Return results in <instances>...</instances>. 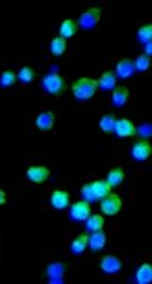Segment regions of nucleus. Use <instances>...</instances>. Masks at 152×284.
<instances>
[{
	"label": "nucleus",
	"mask_w": 152,
	"mask_h": 284,
	"mask_svg": "<svg viewBox=\"0 0 152 284\" xmlns=\"http://www.w3.org/2000/svg\"><path fill=\"white\" fill-rule=\"evenodd\" d=\"M99 83L90 77H81L74 80L71 85L72 94L78 101H87L96 95Z\"/></svg>",
	"instance_id": "f257e3e1"
},
{
	"label": "nucleus",
	"mask_w": 152,
	"mask_h": 284,
	"mask_svg": "<svg viewBox=\"0 0 152 284\" xmlns=\"http://www.w3.org/2000/svg\"><path fill=\"white\" fill-rule=\"evenodd\" d=\"M42 85L43 89L53 96H61L68 88L65 78L59 74L46 75L42 79Z\"/></svg>",
	"instance_id": "f03ea898"
},
{
	"label": "nucleus",
	"mask_w": 152,
	"mask_h": 284,
	"mask_svg": "<svg viewBox=\"0 0 152 284\" xmlns=\"http://www.w3.org/2000/svg\"><path fill=\"white\" fill-rule=\"evenodd\" d=\"M122 209V199L118 193H109L101 199V211L107 216H115Z\"/></svg>",
	"instance_id": "7ed1b4c3"
},
{
	"label": "nucleus",
	"mask_w": 152,
	"mask_h": 284,
	"mask_svg": "<svg viewBox=\"0 0 152 284\" xmlns=\"http://www.w3.org/2000/svg\"><path fill=\"white\" fill-rule=\"evenodd\" d=\"M101 16H102V9L101 7H90L89 10L83 12L79 18L78 24L81 25L84 29H92V28L96 27L97 24L101 20Z\"/></svg>",
	"instance_id": "20e7f679"
},
{
	"label": "nucleus",
	"mask_w": 152,
	"mask_h": 284,
	"mask_svg": "<svg viewBox=\"0 0 152 284\" xmlns=\"http://www.w3.org/2000/svg\"><path fill=\"white\" fill-rule=\"evenodd\" d=\"M136 131H138V129H136V126L132 120L122 118L117 120V122H115L114 132L118 135V137L121 138L133 137V135L136 134Z\"/></svg>",
	"instance_id": "39448f33"
},
{
	"label": "nucleus",
	"mask_w": 152,
	"mask_h": 284,
	"mask_svg": "<svg viewBox=\"0 0 152 284\" xmlns=\"http://www.w3.org/2000/svg\"><path fill=\"white\" fill-rule=\"evenodd\" d=\"M51 170L45 166H32L27 169V176L34 184H43L50 178Z\"/></svg>",
	"instance_id": "423d86ee"
},
{
	"label": "nucleus",
	"mask_w": 152,
	"mask_h": 284,
	"mask_svg": "<svg viewBox=\"0 0 152 284\" xmlns=\"http://www.w3.org/2000/svg\"><path fill=\"white\" fill-rule=\"evenodd\" d=\"M151 144L148 142V140H138L133 144L132 150H131V153H132V157L135 158L138 162H143V161H146L151 155Z\"/></svg>",
	"instance_id": "0eeeda50"
},
{
	"label": "nucleus",
	"mask_w": 152,
	"mask_h": 284,
	"mask_svg": "<svg viewBox=\"0 0 152 284\" xmlns=\"http://www.w3.org/2000/svg\"><path fill=\"white\" fill-rule=\"evenodd\" d=\"M91 215V205L86 200L76 202L71 208V217L76 221H86Z\"/></svg>",
	"instance_id": "6e6552de"
},
{
	"label": "nucleus",
	"mask_w": 152,
	"mask_h": 284,
	"mask_svg": "<svg viewBox=\"0 0 152 284\" xmlns=\"http://www.w3.org/2000/svg\"><path fill=\"white\" fill-rule=\"evenodd\" d=\"M100 267H101L103 272L112 275V273H118V271L122 269V263H121V260L118 259L117 255L108 254L104 255L101 259Z\"/></svg>",
	"instance_id": "1a4fd4ad"
},
{
	"label": "nucleus",
	"mask_w": 152,
	"mask_h": 284,
	"mask_svg": "<svg viewBox=\"0 0 152 284\" xmlns=\"http://www.w3.org/2000/svg\"><path fill=\"white\" fill-rule=\"evenodd\" d=\"M71 203V195L65 189H55L51 194V204L54 209L64 210Z\"/></svg>",
	"instance_id": "9d476101"
},
{
	"label": "nucleus",
	"mask_w": 152,
	"mask_h": 284,
	"mask_svg": "<svg viewBox=\"0 0 152 284\" xmlns=\"http://www.w3.org/2000/svg\"><path fill=\"white\" fill-rule=\"evenodd\" d=\"M55 124V115L51 111H45L41 112L37 116H36L35 125L40 131L47 132L51 131Z\"/></svg>",
	"instance_id": "9b49d317"
},
{
	"label": "nucleus",
	"mask_w": 152,
	"mask_h": 284,
	"mask_svg": "<svg viewBox=\"0 0 152 284\" xmlns=\"http://www.w3.org/2000/svg\"><path fill=\"white\" fill-rule=\"evenodd\" d=\"M89 184L95 200H101L109 193H112L113 187L108 184L107 180H95V181L89 182Z\"/></svg>",
	"instance_id": "f8f14e48"
},
{
	"label": "nucleus",
	"mask_w": 152,
	"mask_h": 284,
	"mask_svg": "<svg viewBox=\"0 0 152 284\" xmlns=\"http://www.w3.org/2000/svg\"><path fill=\"white\" fill-rule=\"evenodd\" d=\"M115 71H117L115 75L118 76L120 78H122V79L132 77L135 72V62H133V60L128 58L121 59L117 64V70H115Z\"/></svg>",
	"instance_id": "ddd939ff"
},
{
	"label": "nucleus",
	"mask_w": 152,
	"mask_h": 284,
	"mask_svg": "<svg viewBox=\"0 0 152 284\" xmlns=\"http://www.w3.org/2000/svg\"><path fill=\"white\" fill-rule=\"evenodd\" d=\"M130 98V89L126 85H118L113 89L112 102L117 107H122L127 103Z\"/></svg>",
	"instance_id": "4468645a"
},
{
	"label": "nucleus",
	"mask_w": 152,
	"mask_h": 284,
	"mask_svg": "<svg viewBox=\"0 0 152 284\" xmlns=\"http://www.w3.org/2000/svg\"><path fill=\"white\" fill-rule=\"evenodd\" d=\"M79 24L76 19L73 18H68V19L64 20L60 25V36L64 38H71L78 33Z\"/></svg>",
	"instance_id": "2eb2a0df"
},
{
	"label": "nucleus",
	"mask_w": 152,
	"mask_h": 284,
	"mask_svg": "<svg viewBox=\"0 0 152 284\" xmlns=\"http://www.w3.org/2000/svg\"><path fill=\"white\" fill-rule=\"evenodd\" d=\"M107 244V235L103 230L94 231L91 236H89V246L91 251H101Z\"/></svg>",
	"instance_id": "dca6fc26"
},
{
	"label": "nucleus",
	"mask_w": 152,
	"mask_h": 284,
	"mask_svg": "<svg viewBox=\"0 0 152 284\" xmlns=\"http://www.w3.org/2000/svg\"><path fill=\"white\" fill-rule=\"evenodd\" d=\"M89 246V235L87 234H79L73 239L71 244V251L73 254H82Z\"/></svg>",
	"instance_id": "f3484780"
},
{
	"label": "nucleus",
	"mask_w": 152,
	"mask_h": 284,
	"mask_svg": "<svg viewBox=\"0 0 152 284\" xmlns=\"http://www.w3.org/2000/svg\"><path fill=\"white\" fill-rule=\"evenodd\" d=\"M97 83H99V88H101L102 90L114 89L115 85H117V75L113 71L103 72Z\"/></svg>",
	"instance_id": "a211bd4d"
},
{
	"label": "nucleus",
	"mask_w": 152,
	"mask_h": 284,
	"mask_svg": "<svg viewBox=\"0 0 152 284\" xmlns=\"http://www.w3.org/2000/svg\"><path fill=\"white\" fill-rule=\"evenodd\" d=\"M125 170L121 167H115V168L110 169L105 180H107V182L112 187H118L122 184L123 180H125Z\"/></svg>",
	"instance_id": "6ab92c4d"
},
{
	"label": "nucleus",
	"mask_w": 152,
	"mask_h": 284,
	"mask_svg": "<svg viewBox=\"0 0 152 284\" xmlns=\"http://www.w3.org/2000/svg\"><path fill=\"white\" fill-rule=\"evenodd\" d=\"M136 282L140 284H148L152 281V267L149 263H144L138 267L135 272Z\"/></svg>",
	"instance_id": "aec40b11"
},
{
	"label": "nucleus",
	"mask_w": 152,
	"mask_h": 284,
	"mask_svg": "<svg viewBox=\"0 0 152 284\" xmlns=\"http://www.w3.org/2000/svg\"><path fill=\"white\" fill-rule=\"evenodd\" d=\"M66 49H68V40L61 38L60 35L56 36V38H54L53 40L51 41L50 51L53 56H56V57L63 56V54L66 52Z\"/></svg>",
	"instance_id": "412c9836"
},
{
	"label": "nucleus",
	"mask_w": 152,
	"mask_h": 284,
	"mask_svg": "<svg viewBox=\"0 0 152 284\" xmlns=\"http://www.w3.org/2000/svg\"><path fill=\"white\" fill-rule=\"evenodd\" d=\"M104 217L99 213H95V215H90L86 220V227L90 231H97L102 230L103 227H104Z\"/></svg>",
	"instance_id": "4be33fe9"
},
{
	"label": "nucleus",
	"mask_w": 152,
	"mask_h": 284,
	"mask_svg": "<svg viewBox=\"0 0 152 284\" xmlns=\"http://www.w3.org/2000/svg\"><path fill=\"white\" fill-rule=\"evenodd\" d=\"M115 122H117V118L114 114H107L100 120V127L104 133H112L114 132Z\"/></svg>",
	"instance_id": "5701e85b"
},
{
	"label": "nucleus",
	"mask_w": 152,
	"mask_h": 284,
	"mask_svg": "<svg viewBox=\"0 0 152 284\" xmlns=\"http://www.w3.org/2000/svg\"><path fill=\"white\" fill-rule=\"evenodd\" d=\"M17 74L12 70H6L0 75V85L2 88H11L16 84Z\"/></svg>",
	"instance_id": "b1692460"
},
{
	"label": "nucleus",
	"mask_w": 152,
	"mask_h": 284,
	"mask_svg": "<svg viewBox=\"0 0 152 284\" xmlns=\"http://www.w3.org/2000/svg\"><path fill=\"white\" fill-rule=\"evenodd\" d=\"M35 71L34 69H33L32 66H28V65H25V66H23L22 69L19 70V72H18L17 75V78L20 80L22 83H24V84H29V83H32L33 80L35 79Z\"/></svg>",
	"instance_id": "393cba45"
},
{
	"label": "nucleus",
	"mask_w": 152,
	"mask_h": 284,
	"mask_svg": "<svg viewBox=\"0 0 152 284\" xmlns=\"http://www.w3.org/2000/svg\"><path fill=\"white\" fill-rule=\"evenodd\" d=\"M138 38L140 42L149 43L152 40V25L144 24L139 28L138 30Z\"/></svg>",
	"instance_id": "a878e982"
},
{
	"label": "nucleus",
	"mask_w": 152,
	"mask_h": 284,
	"mask_svg": "<svg viewBox=\"0 0 152 284\" xmlns=\"http://www.w3.org/2000/svg\"><path fill=\"white\" fill-rule=\"evenodd\" d=\"M133 62H135V67L136 71L144 72L146 71V70H149V67H150L151 59L150 57H148L146 54H140V56L135 59V61Z\"/></svg>",
	"instance_id": "bb28decb"
},
{
	"label": "nucleus",
	"mask_w": 152,
	"mask_h": 284,
	"mask_svg": "<svg viewBox=\"0 0 152 284\" xmlns=\"http://www.w3.org/2000/svg\"><path fill=\"white\" fill-rule=\"evenodd\" d=\"M82 195H83L84 200H86V202H95V198H94V194H92V191L91 189H90V184L87 182V184H85L83 187H82Z\"/></svg>",
	"instance_id": "cd10ccee"
},
{
	"label": "nucleus",
	"mask_w": 152,
	"mask_h": 284,
	"mask_svg": "<svg viewBox=\"0 0 152 284\" xmlns=\"http://www.w3.org/2000/svg\"><path fill=\"white\" fill-rule=\"evenodd\" d=\"M6 202H7L6 192H5L4 189H0V207H2V205L6 204Z\"/></svg>",
	"instance_id": "c85d7f7f"
},
{
	"label": "nucleus",
	"mask_w": 152,
	"mask_h": 284,
	"mask_svg": "<svg viewBox=\"0 0 152 284\" xmlns=\"http://www.w3.org/2000/svg\"><path fill=\"white\" fill-rule=\"evenodd\" d=\"M140 131H141V134L149 135V134L151 133V127H150V125H144V126H141Z\"/></svg>",
	"instance_id": "c756f323"
}]
</instances>
